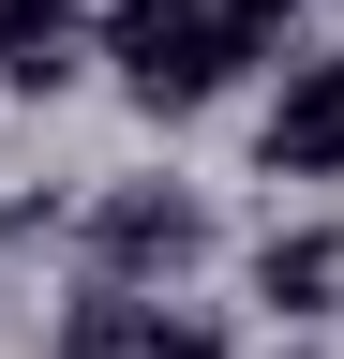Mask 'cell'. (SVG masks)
<instances>
[{"instance_id":"obj_1","label":"cell","mask_w":344,"mask_h":359,"mask_svg":"<svg viewBox=\"0 0 344 359\" xmlns=\"http://www.w3.org/2000/svg\"><path fill=\"white\" fill-rule=\"evenodd\" d=\"M105 75L135 90L150 120H180V105H209V90L240 75V45H225V0H105Z\"/></svg>"},{"instance_id":"obj_2","label":"cell","mask_w":344,"mask_h":359,"mask_svg":"<svg viewBox=\"0 0 344 359\" xmlns=\"http://www.w3.org/2000/svg\"><path fill=\"white\" fill-rule=\"evenodd\" d=\"M90 255H105V285H180V269L209 255V210L180 195V180H120V195L90 210Z\"/></svg>"},{"instance_id":"obj_3","label":"cell","mask_w":344,"mask_h":359,"mask_svg":"<svg viewBox=\"0 0 344 359\" xmlns=\"http://www.w3.org/2000/svg\"><path fill=\"white\" fill-rule=\"evenodd\" d=\"M270 180H344V60H284V105H270Z\"/></svg>"},{"instance_id":"obj_4","label":"cell","mask_w":344,"mask_h":359,"mask_svg":"<svg viewBox=\"0 0 344 359\" xmlns=\"http://www.w3.org/2000/svg\"><path fill=\"white\" fill-rule=\"evenodd\" d=\"M105 45H90V15L75 0H0V90H75Z\"/></svg>"},{"instance_id":"obj_5","label":"cell","mask_w":344,"mask_h":359,"mask_svg":"<svg viewBox=\"0 0 344 359\" xmlns=\"http://www.w3.org/2000/svg\"><path fill=\"white\" fill-rule=\"evenodd\" d=\"M254 299L299 314V330L344 314V224H270V240H254Z\"/></svg>"},{"instance_id":"obj_6","label":"cell","mask_w":344,"mask_h":359,"mask_svg":"<svg viewBox=\"0 0 344 359\" xmlns=\"http://www.w3.org/2000/svg\"><path fill=\"white\" fill-rule=\"evenodd\" d=\"M299 15H315V0H225V45H240V60H270Z\"/></svg>"},{"instance_id":"obj_7","label":"cell","mask_w":344,"mask_h":359,"mask_svg":"<svg viewBox=\"0 0 344 359\" xmlns=\"http://www.w3.org/2000/svg\"><path fill=\"white\" fill-rule=\"evenodd\" d=\"M284 359H299V344H284Z\"/></svg>"}]
</instances>
